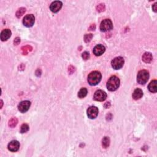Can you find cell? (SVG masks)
I'll list each match as a JSON object with an SVG mask.
<instances>
[{
    "label": "cell",
    "instance_id": "obj_18",
    "mask_svg": "<svg viewBox=\"0 0 157 157\" xmlns=\"http://www.w3.org/2000/svg\"><path fill=\"white\" fill-rule=\"evenodd\" d=\"M87 95V90L85 88H82L78 93V97L79 98H84Z\"/></svg>",
    "mask_w": 157,
    "mask_h": 157
},
{
    "label": "cell",
    "instance_id": "obj_12",
    "mask_svg": "<svg viewBox=\"0 0 157 157\" xmlns=\"http://www.w3.org/2000/svg\"><path fill=\"white\" fill-rule=\"evenodd\" d=\"M105 50L106 48L104 46L99 44V45H97L94 47L93 53L96 56H101L104 53Z\"/></svg>",
    "mask_w": 157,
    "mask_h": 157
},
{
    "label": "cell",
    "instance_id": "obj_20",
    "mask_svg": "<svg viewBox=\"0 0 157 157\" xmlns=\"http://www.w3.org/2000/svg\"><path fill=\"white\" fill-rule=\"evenodd\" d=\"M110 145V139L108 137H104L102 141V145L104 148H107Z\"/></svg>",
    "mask_w": 157,
    "mask_h": 157
},
{
    "label": "cell",
    "instance_id": "obj_3",
    "mask_svg": "<svg viewBox=\"0 0 157 157\" xmlns=\"http://www.w3.org/2000/svg\"><path fill=\"white\" fill-rule=\"evenodd\" d=\"M149 78V73L146 70L139 71L137 75V81L139 84L144 85L147 82Z\"/></svg>",
    "mask_w": 157,
    "mask_h": 157
},
{
    "label": "cell",
    "instance_id": "obj_23",
    "mask_svg": "<svg viewBox=\"0 0 157 157\" xmlns=\"http://www.w3.org/2000/svg\"><path fill=\"white\" fill-rule=\"evenodd\" d=\"M29 130V127L28 125L26 123L23 124V125L21 126L20 128V133H25L27 132Z\"/></svg>",
    "mask_w": 157,
    "mask_h": 157
},
{
    "label": "cell",
    "instance_id": "obj_11",
    "mask_svg": "<svg viewBox=\"0 0 157 157\" xmlns=\"http://www.w3.org/2000/svg\"><path fill=\"white\" fill-rule=\"evenodd\" d=\"M19 147H20V144H19V141L16 140H13L11 141L8 144V149L12 152H15L19 150Z\"/></svg>",
    "mask_w": 157,
    "mask_h": 157
},
{
    "label": "cell",
    "instance_id": "obj_1",
    "mask_svg": "<svg viewBox=\"0 0 157 157\" xmlns=\"http://www.w3.org/2000/svg\"><path fill=\"white\" fill-rule=\"evenodd\" d=\"M102 75L99 71H93L88 76V84L92 86L98 85L101 80Z\"/></svg>",
    "mask_w": 157,
    "mask_h": 157
},
{
    "label": "cell",
    "instance_id": "obj_25",
    "mask_svg": "<svg viewBox=\"0 0 157 157\" xmlns=\"http://www.w3.org/2000/svg\"><path fill=\"white\" fill-rule=\"evenodd\" d=\"M82 57L85 60H87L89 59V58H90V53L88 52H84L82 54Z\"/></svg>",
    "mask_w": 157,
    "mask_h": 157
},
{
    "label": "cell",
    "instance_id": "obj_19",
    "mask_svg": "<svg viewBox=\"0 0 157 157\" xmlns=\"http://www.w3.org/2000/svg\"><path fill=\"white\" fill-rule=\"evenodd\" d=\"M18 123V119L16 117H12L10 120L9 121L8 125L11 128H14Z\"/></svg>",
    "mask_w": 157,
    "mask_h": 157
},
{
    "label": "cell",
    "instance_id": "obj_16",
    "mask_svg": "<svg viewBox=\"0 0 157 157\" xmlns=\"http://www.w3.org/2000/svg\"><path fill=\"white\" fill-rule=\"evenodd\" d=\"M157 81L156 80H152L149 85V90L152 93H156L157 92Z\"/></svg>",
    "mask_w": 157,
    "mask_h": 157
},
{
    "label": "cell",
    "instance_id": "obj_27",
    "mask_svg": "<svg viewBox=\"0 0 157 157\" xmlns=\"http://www.w3.org/2000/svg\"><path fill=\"white\" fill-rule=\"evenodd\" d=\"M20 42V38H19V37H17V38H15L14 39V44L15 46L18 45V44Z\"/></svg>",
    "mask_w": 157,
    "mask_h": 157
},
{
    "label": "cell",
    "instance_id": "obj_4",
    "mask_svg": "<svg viewBox=\"0 0 157 157\" xmlns=\"http://www.w3.org/2000/svg\"><path fill=\"white\" fill-rule=\"evenodd\" d=\"M113 28V24L110 19H104L100 24V30L102 32H108Z\"/></svg>",
    "mask_w": 157,
    "mask_h": 157
},
{
    "label": "cell",
    "instance_id": "obj_10",
    "mask_svg": "<svg viewBox=\"0 0 157 157\" xmlns=\"http://www.w3.org/2000/svg\"><path fill=\"white\" fill-rule=\"evenodd\" d=\"M63 3L60 1H55L51 3L50 6V9L52 12L57 13L61 9Z\"/></svg>",
    "mask_w": 157,
    "mask_h": 157
},
{
    "label": "cell",
    "instance_id": "obj_7",
    "mask_svg": "<svg viewBox=\"0 0 157 157\" xmlns=\"http://www.w3.org/2000/svg\"><path fill=\"white\" fill-rule=\"evenodd\" d=\"M31 106V102L29 101H23L20 102L18 106L19 110L22 113H25L28 111Z\"/></svg>",
    "mask_w": 157,
    "mask_h": 157
},
{
    "label": "cell",
    "instance_id": "obj_13",
    "mask_svg": "<svg viewBox=\"0 0 157 157\" xmlns=\"http://www.w3.org/2000/svg\"><path fill=\"white\" fill-rule=\"evenodd\" d=\"M11 36V32L9 29H5L1 33V39L2 41H7Z\"/></svg>",
    "mask_w": 157,
    "mask_h": 157
},
{
    "label": "cell",
    "instance_id": "obj_21",
    "mask_svg": "<svg viewBox=\"0 0 157 157\" xmlns=\"http://www.w3.org/2000/svg\"><path fill=\"white\" fill-rule=\"evenodd\" d=\"M26 12V9L25 7H20V9H18V11L16 12V17L17 18H20L24 14L25 12Z\"/></svg>",
    "mask_w": 157,
    "mask_h": 157
},
{
    "label": "cell",
    "instance_id": "obj_29",
    "mask_svg": "<svg viewBox=\"0 0 157 157\" xmlns=\"http://www.w3.org/2000/svg\"><path fill=\"white\" fill-rule=\"evenodd\" d=\"M25 68V66L24 64H21V65L19 66V71L24 70Z\"/></svg>",
    "mask_w": 157,
    "mask_h": 157
},
{
    "label": "cell",
    "instance_id": "obj_5",
    "mask_svg": "<svg viewBox=\"0 0 157 157\" xmlns=\"http://www.w3.org/2000/svg\"><path fill=\"white\" fill-rule=\"evenodd\" d=\"M125 63L124 59L121 57H116L115 59H113V60L111 62L112 67L113 68V69L117 70V69H120L123 67Z\"/></svg>",
    "mask_w": 157,
    "mask_h": 157
},
{
    "label": "cell",
    "instance_id": "obj_22",
    "mask_svg": "<svg viewBox=\"0 0 157 157\" xmlns=\"http://www.w3.org/2000/svg\"><path fill=\"white\" fill-rule=\"evenodd\" d=\"M96 9L97 12H104L106 9L105 5H104V4H103V3L100 4V5H98V6H97L96 7Z\"/></svg>",
    "mask_w": 157,
    "mask_h": 157
},
{
    "label": "cell",
    "instance_id": "obj_14",
    "mask_svg": "<svg viewBox=\"0 0 157 157\" xmlns=\"http://www.w3.org/2000/svg\"><path fill=\"white\" fill-rule=\"evenodd\" d=\"M133 98L135 100H137L141 99L143 96V92L140 88H136L134 91L133 93Z\"/></svg>",
    "mask_w": 157,
    "mask_h": 157
},
{
    "label": "cell",
    "instance_id": "obj_28",
    "mask_svg": "<svg viewBox=\"0 0 157 157\" xmlns=\"http://www.w3.org/2000/svg\"><path fill=\"white\" fill-rule=\"evenodd\" d=\"M152 9L155 12H157V3H155L152 6Z\"/></svg>",
    "mask_w": 157,
    "mask_h": 157
},
{
    "label": "cell",
    "instance_id": "obj_31",
    "mask_svg": "<svg viewBox=\"0 0 157 157\" xmlns=\"http://www.w3.org/2000/svg\"><path fill=\"white\" fill-rule=\"evenodd\" d=\"M110 106V104L109 103V102H106V103L105 104V105H104V107H105L106 108H109Z\"/></svg>",
    "mask_w": 157,
    "mask_h": 157
},
{
    "label": "cell",
    "instance_id": "obj_8",
    "mask_svg": "<svg viewBox=\"0 0 157 157\" xmlns=\"http://www.w3.org/2000/svg\"><path fill=\"white\" fill-rule=\"evenodd\" d=\"M107 98V94L104 91L99 90L95 93L94 99L97 101H103Z\"/></svg>",
    "mask_w": 157,
    "mask_h": 157
},
{
    "label": "cell",
    "instance_id": "obj_24",
    "mask_svg": "<svg viewBox=\"0 0 157 157\" xmlns=\"http://www.w3.org/2000/svg\"><path fill=\"white\" fill-rule=\"evenodd\" d=\"M93 38V34H87L84 36V41L86 43H88L92 40Z\"/></svg>",
    "mask_w": 157,
    "mask_h": 157
},
{
    "label": "cell",
    "instance_id": "obj_26",
    "mask_svg": "<svg viewBox=\"0 0 157 157\" xmlns=\"http://www.w3.org/2000/svg\"><path fill=\"white\" fill-rule=\"evenodd\" d=\"M75 71V68L73 66H70L68 68V73L70 74H72L73 73H74V71Z\"/></svg>",
    "mask_w": 157,
    "mask_h": 157
},
{
    "label": "cell",
    "instance_id": "obj_9",
    "mask_svg": "<svg viewBox=\"0 0 157 157\" xmlns=\"http://www.w3.org/2000/svg\"><path fill=\"white\" fill-rule=\"evenodd\" d=\"M98 109L95 106H91L87 110V115L91 119H94L96 118L98 115Z\"/></svg>",
    "mask_w": 157,
    "mask_h": 157
},
{
    "label": "cell",
    "instance_id": "obj_17",
    "mask_svg": "<svg viewBox=\"0 0 157 157\" xmlns=\"http://www.w3.org/2000/svg\"><path fill=\"white\" fill-rule=\"evenodd\" d=\"M33 50V48L31 46H23L21 48V50H22V53L24 55H26L29 52H32Z\"/></svg>",
    "mask_w": 157,
    "mask_h": 157
},
{
    "label": "cell",
    "instance_id": "obj_32",
    "mask_svg": "<svg viewBox=\"0 0 157 157\" xmlns=\"http://www.w3.org/2000/svg\"><path fill=\"white\" fill-rule=\"evenodd\" d=\"M1 107H3V101L1 100Z\"/></svg>",
    "mask_w": 157,
    "mask_h": 157
},
{
    "label": "cell",
    "instance_id": "obj_2",
    "mask_svg": "<svg viewBox=\"0 0 157 157\" xmlns=\"http://www.w3.org/2000/svg\"><path fill=\"white\" fill-rule=\"evenodd\" d=\"M120 86V80L117 76L114 75L109 79L107 82V88L110 92L117 90Z\"/></svg>",
    "mask_w": 157,
    "mask_h": 157
},
{
    "label": "cell",
    "instance_id": "obj_6",
    "mask_svg": "<svg viewBox=\"0 0 157 157\" xmlns=\"http://www.w3.org/2000/svg\"><path fill=\"white\" fill-rule=\"evenodd\" d=\"M35 22V17L33 14H28L23 19V24L26 27H32Z\"/></svg>",
    "mask_w": 157,
    "mask_h": 157
},
{
    "label": "cell",
    "instance_id": "obj_30",
    "mask_svg": "<svg viewBox=\"0 0 157 157\" xmlns=\"http://www.w3.org/2000/svg\"><path fill=\"white\" fill-rule=\"evenodd\" d=\"M96 28V25L95 24H92L90 28H89V30H95Z\"/></svg>",
    "mask_w": 157,
    "mask_h": 157
},
{
    "label": "cell",
    "instance_id": "obj_15",
    "mask_svg": "<svg viewBox=\"0 0 157 157\" xmlns=\"http://www.w3.org/2000/svg\"><path fill=\"white\" fill-rule=\"evenodd\" d=\"M142 60L146 63H149L152 61L153 56L152 53L150 52H145V53L142 55Z\"/></svg>",
    "mask_w": 157,
    "mask_h": 157
}]
</instances>
